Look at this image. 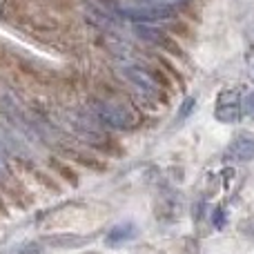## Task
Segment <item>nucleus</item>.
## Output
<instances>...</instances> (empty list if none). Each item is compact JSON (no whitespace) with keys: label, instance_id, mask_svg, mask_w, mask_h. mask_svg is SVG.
Here are the masks:
<instances>
[{"label":"nucleus","instance_id":"nucleus-9","mask_svg":"<svg viewBox=\"0 0 254 254\" xmlns=\"http://www.w3.org/2000/svg\"><path fill=\"white\" fill-rule=\"evenodd\" d=\"M241 107L246 116H254V92H246L241 96Z\"/></svg>","mask_w":254,"mask_h":254},{"label":"nucleus","instance_id":"nucleus-12","mask_svg":"<svg viewBox=\"0 0 254 254\" xmlns=\"http://www.w3.org/2000/svg\"><path fill=\"white\" fill-rule=\"evenodd\" d=\"M87 254H94V252H87Z\"/></svg>","mask_w":254,"mask_h":254},{"label":"nucleus","instance_id":"nucleus-6","mask_svg":"<svg viewBox=\"0 0 254 254\" xmlns=\"http://www.w3.org/2000/svg\"><path fill=\"white\" fill-rule=\"evenodd\" d=\"M71 123H74V129L78 131V136L92 140V143H98V140H105L103 136V129L98 127V119L96 116H71Z\"/></svg>","mask_w":254,"mask_h":254},{"label":"nucleus","instance_id":"nucleus-7","mask_svg":"<svg viewBox=\"0 0 254 254\" xmlns=\"http://www.w3.org/2000/svg\"><path fill=\"white\" fill-rule=\"evenodd\" d=\"M230 156L237 158V161H254V136H237V138L230 143Z\"/></svg>","mask_w":254,"mask_h":254},{"label":"nucleus","instance_id":"nucleus-1","mask_svg":"<svg viewBox=\"0 0 254 254\" xmlns=\"http://www.w3.org/2000/svg\"><path fill=\"white\" fill-rule=\"evenodd\" d=\"M0 107H2L4 116L9 119V123L16 125L25 136H43V138H54V136H56L54 127H49V123L43 116L31 112L29 107L18 96H13V94H4V96L0 98Z\"/></svg>","mask_w":254,"mask_h":254},{"label":"nucleus","instance_id":"nucleus-2","mask_svg":"<svg viewBox=\"0 0 254 254\" xmlns=\"http://www.w3.org/2000/svg\"><path fill=\"white\" fill-rule=\"evenodd\" d=\"M94 116L101 123L114 127V129H131L136 125V116L131 110H127L123 103H114V101H96L92 105Z\"/></svg>","mask_w":254,"mask_h":254},{"label":"nucleus","instance_id":"nucleus-11","mask_svg":"<svg viewBox=\"0 0 254 254\" xmlns=\"http://www.w3.org/2000/svg\"><path fill=\"white\" fill-rule=\"evenodd\" d=\"M4 172H7V170H4V158H0V179L4 176Z\"/></svg>","mask_w":254,"mask_h":254},{"label":"nucleus","instance_id":"nucleus-4","mask_svg":"<svg viewBox=\"0 0 254 254\" xmlns=\"http://www.w3.org/2000/svg\"><path fill=\"white\" fill-rule=\"evenodd\" d=\"M214 114L221 123H237L243 116V107H241V94L237 89H223L216 98L214 105Z\"/></svg>","mask_w":254,"mask_h":254},{"label":"nucleus","instance_id":"nucleus-5","mask_svg":"<svg viewBox=\"0 0 254 254\" xmlns=\"http://www.w3.org/2000/svg\"><path fill=\"white\" fill-rule=\"evenodd\" d=\"M123 74H125V78L129 80L131 85H136V87H138L140 92H145V94H156L158 89H161L158 80L154 78L147 69L134 65V63H131V65H123Z\"/></svg>","mask_w":254,"mask_h":254},{"label":"nucleus","instance_id":"nucleus-8","mask_svg":"<svg viewBox=\"0 0 254 254\" xmlns=\"http://www.w3.org/2000/svg\"><path fill=\"white\" fill-rule=\"evenodd\" d=\"M134 237V225L131 223H121L107 234V243L114 246V243H123V241H129Z\"/></svg>","mask_w":254,"mask_h":254},{"label":"nucleus","instance_id":"nucleus-10","mask_svg":"<svg viewBox=\"0 0 254 254\" xmlns=\"http://www.w3.org/2000/svg\"><path fill=\"white\" fill-rule=\"evenodd\" d=\"M140 4H158V7H174L181 0H138Z\"/></svg>","mask_w":254,"mask_h":254},{"label":"nucleus","instance_id":"nucleus-3","mask_svg":"<svg viewBox=\"0 0 254 254\" xmlns=\"http://www.w3.org/2000/svg\"><path fill=\"white\" fill-rule=\"evenodd\" d=\"M9 156H31V149L27 136L16 125L0 121V158L7 161Z\"/></svg>","mask_w":254,"mask_h":254}]
</instances>
